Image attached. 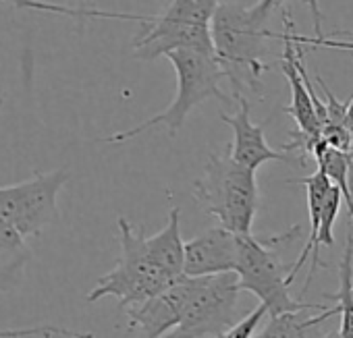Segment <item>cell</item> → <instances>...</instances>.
Wrapping results in <instances>:
<instances>
[{"label":"cell","instance_id":"obj_10","mask_svg":"<svg viewBox=\"0 0 353 338\" xmlns=\"http://www.w3.org/2000/svg\"><path fill=\"white\" fill-rule=\"evenodd\" d=\"M237 235L214 226L185 243V276H214L237 270Z\"/></svg>","mask_w":353,"mask_h":338},{"label":"cell","instance_id":"obj_8","mask_svg":"<svg viewBox=\"0 0 353 338\" xmlns=\"http://www.w3.org/2000/svg\"><path fill=\"white\" fill-rule=\"evenodd\" d=\"M194 278L185 276L164 288L150 301L129 307V330H139L145 338H164L181 321L183 307L192 295Z\"/></svg>","mask_w":353,"mask_h":338},{"label":"cell","instance_id":"obj_17","mask_svg":"<svg viewBox=\"0 0 353 338\" xmlns=\"http://www.w3.org/2000/svg\"><path fill=\"white\" fill-rule=\"evenodd\" d=\"M318 168L326 173V177L330 179V183L341 191L343 202L347 204L351 222H353V189L349 185V175H351V166H353V154L347 151H339L332 147H324L318 156H316Z\"/></svg>","mask_w":353,"mask_h":338},{"label":"cell","instance_id":"obj_14","mask_svg":"<svg viewBox=\"0 0 353 338\" xmlns=\"http://www.w3.org/2000/svg\"><path fill=\"white\" fill-rule=\"evenodd\" d=\"M305 311H287L281 315H272L270 321L264 328H260L254 338H312L310 336L312 328L339 315L336 307L316 311L314 315H305Z\"/></svg>","mask_w":353,"mask_h":338},{"label":"cell","instance_id":"obj_15","mask_svg":"<svg viewBox=\"0 0 353 338\" xmlns=\"http://www.w3.org/2000/svg\"><path fill=\"white\" fill-rule=\"evenodd\" d=\"M219 9V0H168L166 9L156 19L174 28H210Z\"/></svg>","mask_w":353,"mask_h":338},{"label":"cell","instance_id":"obj_18","mask_svg":"<svg viewBox=\"0 0 353 338\" xmlns=\"http://www.w3.org/2000/svg\"><path fill=\"white\" fill-rule=\"evenodd\" d=\"M341 204H343V196L341 191L332 185L324 206H322V214H320V231H318V247L326 245V247H332L334 245V235H332V229H334V220L341 212Z\"/></svg>","mask_w":353,"mask_h":338},{"label":"cell","instance_id":"obj_3","mask_svg":"<svg viewBox=\"0 0 353 338\" xmlns=\"http://www.w3.org/2000/svg\"><path fill=\"white\" fill-rule=\"evenodd\" d=\"M194 196L219 226L235 235L252 233L260 206L256 171L235 162L231 154H210L202 177L194 183Z\"/></svg>","mask_w":353,"mask_h":338},{"label":"cell","instance_id":"obj_2","mask_svg":"<svg viewBox=\"0 0 353 338\" xmlns=\"http://www.w3.org/2000/svg\"><path fill=\"white\" fill-rule=\"evenodd\" d=\"M170 65L174 67L176 73V96L168 104L166 110L158 112L156 116L148 118L145 123L123 131L114 133L110 137H104L102 141L106 143H121L131 137H137L145 133L148 129L156 125H164L170 135H176L185 125L188 114L196 108L202 106L206 100L216 98L225 104H231L233 98H229L221 89V81L225 79V73L214 56V52H204L196 48H179L166 54Z\"/></svg>","mask_w":353,"mask_h":338},{"label":"cell","instance_id":"obj_9","mask_svg":"<svg viewBox=\"0 0 353 338\" xmlns=\"http://www.w3.org/2000/svg\"><path fill=\"white\" fill-rule=\"evenodd\" d=\"M237 102V112L233 116L221 114V120L227 123L233 131V143L229 145V154L235 162L250 168V171H258V168L266 162H287L289 156L283 149H274L268 145L264 137V125H254L250 118L252 104L243 94H233Z\"/></svg>","mask_w":353,"mask_h":338},{"label":"cell","instance_id":"obj_20","mask_svg":"<svg viewBox=\"0 0 353 338\" xmlns=\"http://www.w3.org/2000/svg\"><path fill=\"white\" fill-rule=\"evenodd\" d=\"M268 315L266 307L260 303L254 311H250L245 317H241L235 326H231L225 334H221L219 338H254L256 332L260 330L264 317Z\"/></svg>","mask_w":353,"mask_h":338},{"label":"cell","instance_id":"obj_6","mask_svg":"<svg viewBox=\"0 0 353 338\" xmlns=\"http://www.w3.org/2000/svg\"><path fill=\"white\" fill-rule=\"evenodd\" d=\"M239 291L237 272L194 278L181 321L164 338H219L241 319Z\"/></svg>","mask_w":353,"mask_h":338},{"label":"cell","instance_id":"obj_25","mask_svg":"<svg viewBox=\"0 0 353 338\" xmlns=\"http://www.w3.org/2000/svg\"><path fill=\"white\" fill-rule=\"evenodd\" d=\"M3 104H5V98H3V96H0V108H3Z\"/></svg>","mask_w":353,"mask_h":338},{"label":"cell","instance_id":"obj_23","mask_svg":"<svg viewBox=\"0 0 353 338\" xmlns=\"http://www.w3.org/2000/svg\"><path fill=\"white\" fill-rule=\"evenodd\" d=\"M345 125H347V129L351 133V139H353V96L347 102V120H345Z\"/></svg>","mask_w":353,"mask_h":338},{"label":"cell","instance_id":"obj_5","mask_svg":"<svg viewBox=\"0 0 353 338\" xmlns=\"http://www.w3.org/2000/svg\"><path fill=\"white\" fill-rule=\"evenodd\" d=\"M287 239V233L270 239H258L250 235H237V276L241 291H250L266 307L268 315H281L287 311H324L326 305L303 303L289 293V272L285 260L276 253V245Z\"/></svg>","mask_w":353,"mask_h":338},{"label":"cell","instance_id":"obj_13","mask_svg":"<svg viewBox=\"0 0 353 338\" xmlns=\"http://www.w3.org/2000/svg\"><path fill=\"white\" fill-rule=\"evenodd\" d=\"M26 239L0 216V293H11L23 280L26 266L32 260V249Z\"/></svg>","mask_w":353,"mask_h":338},{"label":"cell","instance_id":"obj_19","mask_svg":"<svg viewBox=\"0 0 353 338\" xmlns=\"http://www.w3.org/2000/svg\"><path fill=\"white\" fill-rule=\"evenodd\" d=\"M30 336H67V338H96L94 334L88 332H77L52 324H42V326H32V328H15V330H0V338H30Z\"/></svg>","mask_w":353,"mask_h":338},{"label":"cell","instance_id":"obj_12","mask_svg":"<svg viewBox=\"0 0 353 338\" xmlns=\"http://www.w3.org/2000/svg\"><path fill=\"white\" fill-rule=\"evenodd\" d=\"M150 255L154 262L172 278L181 280L185 278V241L181 237V210L170 208L166 226L152 235L145 237Z\"/></svg>","mask_w":353,"mask_h":338},{"label":"cell","instance_id":"obj_7","mask_svg":"<svg viewBox=\"0 0 353 338\" xmlns=\"http://www.w3.org/2000/svg\"><path fill=\"white\" fill-rule=\"evenodd\" d=\"M69 181L65 168L52 173H34L32 179L0 187V216L23 237L40 235L59 220V193Z\"/></svg>","mask_w":353,"mask_h":338},{"label":"cell","instance_id":"obj_22","mask_svg":"<svg viewBox=\"0 0 353 338\" xmlns=\"http://www.w3.org/2000/svg\"><path fill=\"white\" fill-rule=\"evenodd\" d=\"M305 5L310 7V15L314 23V38H322V13L318 7V0H305Z\"/></svg>","mask_w":353,"mask_h":338},{"label":"cell","instance_id":"obj_4","mask_svg":"<svg viewBox=\"0 0 353 338\" xmlns=\"http://www.w3.org/2000/svg\"><path fill=\"white\" fill-rule=\"evenodd\" d=\"M119 239L121 255L117 266L104 274L98 284L88 293V301H98L102 297H117L119 307H137L174 282L150 255L148 241L141 229H135L127 218H119Z\"/></svg>","mask_w":353,"mask_h":338},{"label":"cell","instance_id":"obj_11","mask_svg":"<svg viewBox=\"0 0 353 338\" xmlns=\"http://www.w3.org/2000/svg\"><path fill=\"white\" fill-rule=\"evenodd\" d=\"M289 183H297V185H303L305 187V193H307V214H310V235H307V241L299 253V257L295 260V264L291 266V272H289V284L299 276V270L305 266L307 260H312L310 264V274L305 278V286H310L314 274H316V268L322 266L320 260H318V231H320V214H322V206L332 189V183L330 179L326 177V173L322 171V168H318V171L310 177H301V179H291Z\"/></svg>","mask_w":353,"mask_h":338},{"label":"cell","instance_id":"obj_24","mask_svg":"<svg viewBox=\"0 0 353 338\" xmlns=\"http://www.w3.org/2000/svg\"><path fill=\"white\" fill-rule=\"evenodd\" d=\"M320 338H339V334H336V332H330V334H326V336H320Z\"/></svg>","mask_w":353,"mask_h":338},{"label":"cell","instance_id":"obj_16","mask_svg":"<svg viewBox=\"0 0 353 338\" xmlns=\"http://www.w3.org/2000/svg\"><path fill=\"white\" fill-rule=\"evenodd\" d=\"M351 255H353V235L351 231L347 233V245L345 253L339 266V293L336 295H326L328 299L334 301V307L341 317V326L336 330L339 338H353V286H351Z\"/></svg>","mask_w":353,"mask_h":338},{"label":"cell","instance_id":"obj_21","mask_svg":"<svg viewBox=\"0 0 353 338\" xmlns=\"http://www.w3.org/2000/svg\"><path fill=\"white\" fill-rule=\"evenodd\" d=\"M281 3H283V0H258V5L250 9V11H252V17H254L258 23L266 25V21H268L272 9H274L276 5H281Z\"/></svg>","mask_w":353,"mask_h":338},{"label":"cell","instance_id":"obj_1","mask_svg":"<svg viewBox=\"0 0 353 338\" xmlns=\"http://www.w3.org/2000/svg\"><path fill=\"white\" fill-rule=\"evenodd\" d=\"M214 56L231 81L233 92L243 94L245 89L262 98V73L272 69L266 63L268 40L272 32L252 17V11L241 5H219L210 23Z\"/></svg>","mask_w":353,"mask_h":338}]
</instances>
